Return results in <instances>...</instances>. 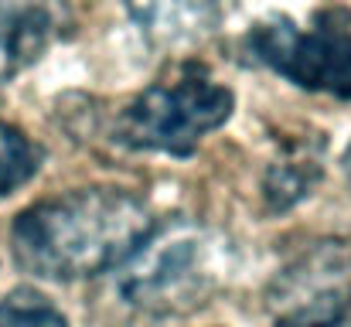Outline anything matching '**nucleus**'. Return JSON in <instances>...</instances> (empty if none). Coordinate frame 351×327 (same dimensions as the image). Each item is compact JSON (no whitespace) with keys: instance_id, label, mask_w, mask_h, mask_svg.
<instances>
[{"instance_id":"f03ea898","label":"nucleus","mask_w":351,"mask_h":327,"mask_svg":"<svg viewBox=\"0 0 351 327\" xmlns=\"http://www.w3.org/2000/svg\"><path fill=\"white\" fill-rule=\"evenodd\" d=\"M123 297L147 314H184L202 307L226 276V252L195 221H154L147 239L119 266Z\"/></svg>"},{"instance_id":"423d86ee","label":"nucleus","mask_w":351,"mask_h":327,"mask_svg":"<svg viewBox=\"0 0 351 327\" xmlns=\"http://www.w3.org/2000/svg\"><path fill=\"white\" fill-rule=\"evenodd\" d=\"M62 24L58 0H0V82L34 65Z\"/></svg>"},{"instance_id":"39448f33","label":"nucleus","mask_w":351,"mask_h":327,"mask_svg":"<svg viewBox=\"0 0 351 327\" xmlns=\"http://www.w3.org/2000/svg\"><path fill=\"white\" fill-rule=\"evenodd\" d=\"M276 327H351V252L321 242L273 287Z\"/></svg>"},{"instance_id":"7ed1b4c3","label":"nucleus","mask_w":351,"mask_h":327,"mask_svg":"<svg viewBox=\"0 0 351 327\" xmlns=\"http://www.w3.org/2000/svg\"><path fill=\"white\" fill-rule=\"evenodd\" d=\"M232 109L235 96L229 86L195 65H184V72L150 82L119 109L113 136L130 150L191 157L212 130L229 123Z\"/></svg>"},{"instance_id":"1a4fd4ad","label":"nucleus","mask_w":351,"mask_h":327,"mask_svg":"<svg viewBox=\"0 0 351 327\" xmlns=\"http://www.w3.org/2000/svg\"><path fill=\"white\" fill-rule=\"evenodd\" d=\"M0 327H69V321L45 293L21 287L0 300Z\"/></svg>"},{"instance_id":"20e7f679","label":"nucleus","mask_w":351,"mask_h":327,"mask_svg":"<svg viewBox=\"0 0 351 327\" xmlns=\"http://www.w3.org/2000/svg\"><path fill=\"white\" fill-rule=\"evenodd\" d=\"M245 48L259 65L307 93L351 99V14L341 7L317 10L311 24L266 17L252 24Z\"/></svg>"},{"instance_id":"0eeeda50","label":"nucleus","mask_w":351,"mask_h":327,"mask_svg":"<svg viewBox=\"0 0 351 327\" xmlns=\"http://www.w3.org/2000/svg\"><path fill=\"white\" fill-rule=\"evenodd\" d=\"M130 21L160 48H188L219 27V0H119Z\"/></svg>"},{"instance_id":"9d476101","label":"nucleus","mask_w":351,"mask_h":327,"mask_svg":"<svg viewBox=\"0 0 351 327\" xmlns=\"http://www.w3.org/2000/svg\"><path fill=\"white\" fill-rule=\"evenodd\" d=\"M345 181H348V188H351V147L345 150Z\"/></svg>"},{"instance_id":"6e6552de","label":"nucleus","mask_w":351,"mask_h":327,"mask_svg":"<svg viewBox=\"0 0 351 327\" xmlns=\"http://www.w3.org/2000/svg\"><path fill=\"white\" fill-rule=\"evenodd\" d=\"M45 160V150L14 123L0 119V198L24 188Z\"/></svg>"},{"instance_id":"f257e3e1","label":"nucleus","mask_w":351,"mask_h":327,"mask_svg":"<svg viewBox=\"0 0 351 327\" xmlns=\"http://www.w3.org/2000/svg\"><path fill=\"white\" fill-rule=\"evenodd\" d=\"M157 218L126 188L89 184L34 202L10 225L14 263L41 280L72 283L119 269Z\"/></svg>"}]
</instances>
